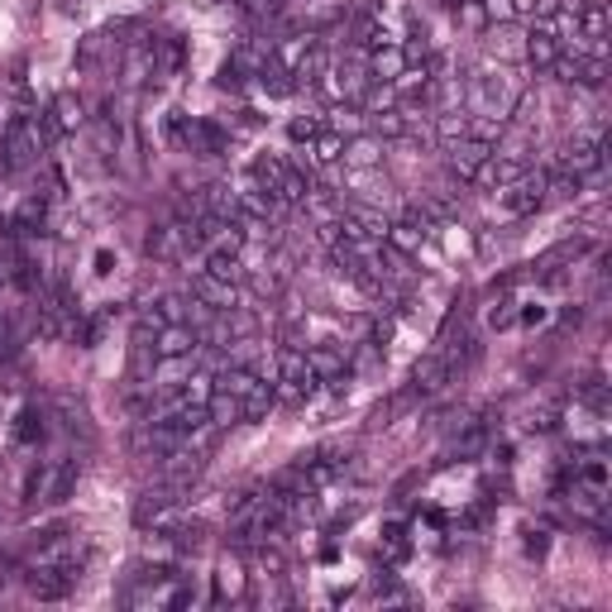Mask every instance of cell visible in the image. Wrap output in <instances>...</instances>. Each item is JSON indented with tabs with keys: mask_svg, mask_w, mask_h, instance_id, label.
I'll return each mask as SVG.
<instances>
[{
	"mask_svg": "<svg viewBox=\"0 0 612 612\" xmlns=\"http://www.w3.org/2000/svg\"><path fill=\"white\" fill-rule=\"evenodd\" d=\"M173 139L177 144H187L191 153H197V158H216V153H225V130H220V124H211V120H177L173 124Z\"/></svg>",
	"mask_w": 612,
	"mask_h": 612,
	"instance_id": "8992f818",
	"label": "cell"
},
{
	"mask_svg": "<svg viewBox=\"0 0 612 612\" xmlns=\"http://www.w3.org/2000/svg\"><path fill=\"white\" fill-rule=\"evenodd\" d=\"M555 421H560V407H546L531 416V430H555Z\"/></svg>",
	"mask_w": 612,
	"mask_h": 612,
	"instance_id": "cb8c5ba5",
	"label": "cell"
},
{
	"mask_svg": "<svg viewBox=\"0 0 612 612\" xmlns=\"http://www.w3.org/2000/svg\"><path fill=\"white\" fill-rule=\"evenodd\" d=\"M489 153H493L489 139L464 134V139H455V144H445V163H450V173L459 177V183H479V173H483V163H489Z\"/></svg>",
	"mask_w": 612,
	"mask_h": 612,
	"instance_id": "277c9868",
	"label": "cell"
},
{
	"mask_svg": "<svg viewBox=\"0 0 612 612\" xmlns=\"http://www.w3.org/2000/svg\"><path fill=\"white\" fill-rule=\"evenodd\" d=\"M560 53H565L560 38H550V34L531 30V44H526V63H531V67H540V72H550V67L560 63Z\"/></svg>",
	"mask_w": 612,
	"mask_h": 612,
	"instance_id": "5bb4252c",
	"label": "cell"
},
{
	"mask_svg": "<svg viewBox=\"0 0 612 612\" xmlns=\"http://www.w3.org/2000/svg\"><path fill=\"white\" fill-rule=\"evenodd\" d=\"M450 5H464V0H450Z\"/></svg>",
	"mask_w": 612,
	"mask_h": 612,
	"instance_id": "484cf974",
	"label": "cell"
},
{
	"mask_svg": "<svg viewBox=\"0 0 612 612\" xmlns=\"http://www.w3.org/2000/svg\"><path fill=\"white\" fill-rule=\"evenodd\" d=\"M191 297H197L201 306H211V311H230V306H240V283L201 268L197 277H191Z\"/></svg>",
	"mask_w": 612,
	"mask_h": 612,
	"instance_id": "ba28073f",
	"label": "cell"
},
{
	"mask_svg": "<svg viewBox=\"0 0 612 612\" xmlns=\"http://www.w3.org/2000/svg\"><path fill=\"white\" fill-rule=\"evenodd\" d=\"M244 15L249 20H277L283 15V0H244Z\"/></svg>",
	"mask_w": 612,
	"mask_h": 612,
	"instance_id": "ffe728a7",
	"label": "cell"
},
{
	"mask_svg": "<svg viewBox=\"0 0 612 612\" xmlns=\"http://www.w3.org/2000/svg\"><path fill=\"white\" fill-rule=\"evenodd\" d=\"M77 479H81V459H77V455H63V459H53V464L44 469V479H38V503H48V507H63L67 497L77 493Z\"/></svg>",
	"mask_w": 612,
	"mask_h": 612,
	"instance_id": "3957f363",
	"label": "cell"
},
{
	"mask_svg": "<svg viewBox=\"0 0 612 612\" xmlns=\"http://www.w3.org/2000/svg\"><path fill=\"white\" fill-rule=\"evenodd\" d=\"M340 153H344V134L321 130L316 139H306V149H302V168H330V163H340Z\"/></svg>",
	"mask_w": 612,
	"mask_h": 612,
	"instance_id": "8fae6325",
	"label": "cell"
},
{
	"mask_svg": "<svg viewBox=\"0 0 612 612\" xmlns=\"http://www.w3.org/2000/svg\"><path fill=\"white\" fill-rule=\"evenodd\" d=\"M402 72H407V53H402L397 44H383V48L369 53V77L373 81H387V87H393Z\"/></svg>",
	"mask_w": 612,
	"mask_h": 612,
	"instance_id": "7c38bea8",
	"label": "cell"
},
{
	"mask_svg": "<svg viewBox=\"0 0 612 612\" xmlns=\"http://www.w3.org/2000/svg\"><path fill=\"white\" fill-rule=\"evenodd\" d=\"M77 579L72 569H34V579H30V593L34 598H44V603H58V598H67L77 589Z\"/></svg>",
	"mask_w": 612,
	"mask_h": 612,
	"instance_id": "30bf717a",
	"label": "cell"
},
{
	"mask_svg": "<svg viewBox=\"0 0 612 612\" xmlns=\"http://www.w3.org/2000/svg\"><path fill=\"white\" fill-rule=\"evenodd\" d=\"M430 240V220L416 211L412 206V216L407 220H397V225H387V244L397 249V254H416V249H421Z\"/></svg>",
	"mask_w": 612,
	"mask_h": 612,
	"instance_id": "9c48e42d",
	"label": "cell"
},
{
	"mask_svg": "<svg viewBox=\"0 0 612 612\" xmlns=\"http://www.w3.org/2000/svg\"><path fill=\"white\" fill-rule=\"evenodd\" d=\"M517 106H522V81L507 67H489V72L469 77V115L503 124Z\"/></svg>",
	"mask_w": 612,
	"mask_h": 612,
	"instance_id": "6da1fadb",
	"label": "cell"
},
{
	"mask_svg": "<svg viewBox=\"0 0 612 612\" xmlns=\"http://www.w3.org/2000/svg\"><path fill=\"white\" fill-rule=\"evenodd\" d=\"M259 87L268 91V96H292V91H297V77H292L287 67H277V63L268 58V63L259 67Z\"/></svg>",
	"mask_w": 612,
	"mask_h": 612,
	"instance_id": "e0dca14e",
	"label": "cell"
},
{
	"mask_svg": "<svg viewBox=\"0 0 612 612\" xmlns=\"http://www.w3.org/2000/svg\"><path fill=\"white\" fill-rule=\"evenodd\" d=\"M306 364H311V373L321 383H344V350H336V344H316V350H306Z\"/></svg>",
	"mask_w": 612,
	"mask_h": 612,
	"instance_id": "4fadbf2b",
	"label": "cell"
},
{
	"mask_svg": "<svg viewBox=\"0 0 612 612\" xmlns=\"http://www.w3.org/2000/svg\"><path fill=\"white\" fill-rule=\"evenodd\" d=\"M273 402H277L273 383H268V378H259V383H254V387H249V393L240 397V421H259V416L268 412Z\"/></svg>",
	"mask_w": 612,
	"mask_h": 612,
	"instance_id": "9a60e30c",
	"label": "cell"
},
{
	"mask_svg": "<svg viewBox=\"0 0 612 612\" xmlns=\"http://www.w3.org/2000/svg\"><path fill=\"white\" fill-rule=\"evenodd\" d=\"M177 507H183V489H173V483H163V489H149L144 497L134 503V526H153V531H168L177 522Z\"/></svg>",
	"mask_w": 612,
	"mask_h": 612,
	"instance_id": "7a4b0ae2",
	"label": "cell"
},
{
	"mask_svg": "<svg viewBox=\"0 0 612 612\" xmlns=\"http://www.w3.org/2000/svg\"><path fill=\"white\" fill-rule=\"evenodd\" d=\"M546 197H550V191H546V173H531V168H526L517 183L503 187V211H507V216H536L540 206H546Z\"/></svg>",
	"mask_w": 612,
	"mask_h": 612,
	"instance_id": "5b68a950",
	"label": "cell"
},
{
	"mask_svg": "<svg viewBox=\"0 0 612 612\" xmlns=\"http://www.w3.org/2000/svg\"><path fill=\"white\" fill-rule=\"evenodd\" d=\"M149 254L153 259H173V254H183V249H187V240H183V225H158V230H153L149 234Z\"/></svg>",
	"mask_w": 612,
	"mask_h": 612,
	"instance_id": "2e32d148",
	"label": "cell"
},
{
	"mask_svg": "<svg viewBox=\"0 0 612 612\" xmlns=\"http://www.w3.org/2000/svg\"><path fill=\"white\" fill-rule=\"evenodd\" d=\"M512 316H517V311H512V302H497L493 311H489V321H493L497 330H503V326H512Z\"/></svg>",
	"mask_w": 612,
	"mask_h": 612,
	"instance_id": "d4e9b609",
	"label": "cell"
},
{
	"mask_svg": "<svg viewBox=\"0 0 612 612\" xmlns=\"http://www.w3.org/2000/svg\"><path fill=\"white\" fill-rule=\"evenodd\" d=\"M579 397L589 402L593 412H608V387H603V378H589V383L579 387Z\"/></svg>",
	"mask_w": 612,
	"mask_h": 612,
	"instance_id": "44dd1931",
	"label": "cell"
},
{
	"mask_svg": "<svg viewBox=\"0 0 612 612\" xmlns=\"http://www.w3.org/2000/svg\"><path fill=\"white\" fill-rule=\"evenodd\" d=\"M44 412H38V407H24L20 412V426H15V440L20 445H34V440H44Z\"/></svg>",
	"mask_w": 612,
	"mask_h": 612,
	"instance_id": "d6986e66",
	"label": "cell"
},
{
	"mask_svg": "<svg viewBox=\"0 0 612 612\" xmlns=\"http://www.w3.org/2000/svg\"><path fill=\"white\" fill-rule=\"evenodd\" d=\"M15 350H20V344H15V326L0 316V364H5V359H15Z\"/></svg>",
	"mask_w": 612,
	"mask_h": 612,
	"instance_id": "603a6c76",
	"label": "cell"
},
{
	"mask_svg": "<svg viewBox=\"0 0 612 612\" xmlns=\"http://www.w3.org/2000/svg\"><path fill=\"white\" fill-rule=\"evenodd\" d=\"M450 383H455V364H450V354L436 344V350H430L421 364L412 369V393L416 397H430V393H440V387H450Z\"/></svg>",
	"mask_w": 612,
	"mask_h": 612,
	"instance_id": "52a82bcc",
	"label": "cell"
},
{
	"mask_svg": "<svg viewBox=\"0 0 612 612\" xmlns=\"http://www.w3.org/2000/svg\"><path fill=\"white\" fill-rule=\"evenodd\" d=\"M287 134L297 139V144H306V139H316V134H321V120H316V115H306V120H292V124H287Z\"/></svg>",
	"mask_w": 612,
	"mask_h": 612,
	"instance_id": "7402d4cb",
	"label": "cell"
},
{
	"mask_svg": "<svg viewBox=\"0 0 612 612\" xmlns=\"http://www.w3.org/2000/svg\"><path fill=\"white\" fill-rule=\"evenodd\" d=\"M344 163H354V168H373V163L383 158V149L373 144V139H344Z\"/></svg>",
	"mask_w": 612,
	"mask_h": 612,
	"instance_id": "ac0fdd59",
	"label": "cell"
}]
</instances>
